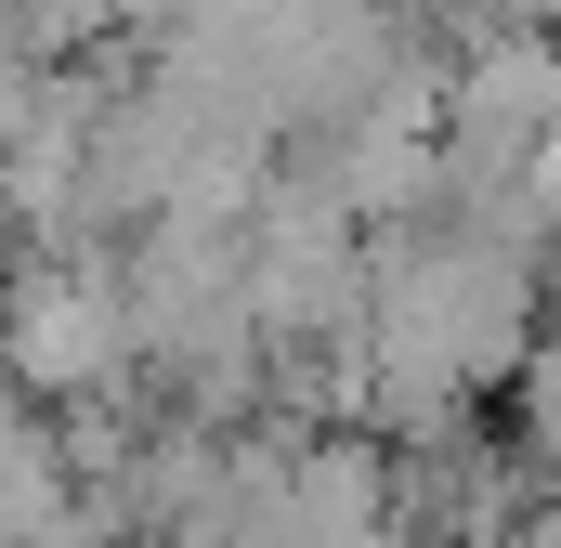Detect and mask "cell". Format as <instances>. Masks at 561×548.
<instances>
[{
  "label": "cell",
  "mask_w": 561,
  "mask_h": 548,
  "mask_svg": "<svg viewBox=\"0 0 561 548\" xmlns=\"http://www.w3.org/2000/svg\"><path fill=\"white\" fill-rule=\"evenodd\" d=\"M118 340H131V313H118L92 274H39V287L13 300V327H0L13 379H39V392H92V379H118Z\"/></svg>",
  "instance_id": "cell-1"
}]
</instances>
